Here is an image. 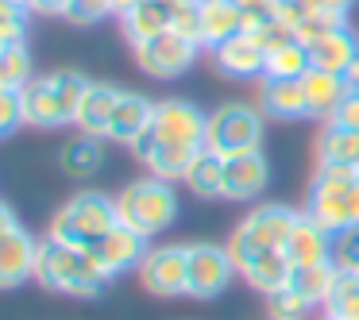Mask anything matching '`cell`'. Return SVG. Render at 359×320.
<instances>
[{
  "instance_id": "22",
  "label": "cell",
  "mask_w": 359,
  "mask_h": 320,
  "mask_svg": "<svg viewBox=\"0 0 359 320\" xmlns=\"http://www.w3.org/2000/svg\"><path fill=\"white\" fill-rule=\"evenodd\" d=\"M116 101H120V89L104 85V81H93L78 109V120L74 127L86 135H97V139H109V124H112V112H116Z\"/></svg>"
},
{
  "instance_id": "12",
  "label": "cell",
  "mask_w": 359,
  "mask_h": 320,
  "mask_svg": "<svg viewBox=\"0 0 359 320\" xmlns=\"http://www.w3.org/2000/svg\"><path fill=\"white\" fill-rule=\"evenodd\" d=\"M35 258H39V239L24 228L0 235V289H16L20 281L35 278Z\"/></svg>"
},
{
  "instance_id": "27",
  "label": "cell",
  "mask_w": 359,
  "mask_h": 320,
  "mask_svg": "<svg viewBox=\"0 0 359 320\" xmlns=\"http://www.w3.org/2000/svg\"><path fill=\"white\" fill-rule=\"evenodd\" d=\"M290 274H294V263L286 258V251H271V255L255 258L240 278L248 281L251 289H259V293L271 297V293H278V289L290 286Z\"/></svg>"
},
{
  "instance_id": "2",
  "label": "cell",
  "mask_w": 359,
  "mask_h": 320,
  "mask_svg": "<svg viewBox=\"0 0 359 320\" xmlns=\"http://www.w3.org/2000/svg\"><path fill=\"white\" fill-rule=\"evenodd\" d=\"M297 220H302V212L290 209V204H259V209H251L236 224V232L228 235V247H224L232 266H236V274H243L255 258L286 247Z\"/></svg>"
},
{
  "instance_id": "28",
  "label": "cell",
  "mask_w": 359,
  "mask_h": 320,
  "mask_svg": "<svg viewBox=\"0 0 359 320\" xmlns=\"http://www.w3.org/2000/svg\"><path fill=\"white\" fill-rule=\"evenodd\" d=\"M332 278H336V266L332 263L294 266V274H290V289H294L302 301H309L313 309H317V305H325L328 289H332Z\"/></svg>"
},
{
  "instance_id": "47",
  "label": "cell",
  "mask_w": 359,
  "mask_h": 320,
  "mask_svg": "<svg viewBox=\"0 0 359 320\" xmlns=\"http://www.w3.org/2000/svg\"><path fill=\"white\" fill-rule=\"evenodd\" d=\"M12 228H16V212H12L8 204L0 201V235H4V232H12Z\"/></svg>"
},
{
  "instance_id": "32",
  "label": "cell",
  "mask_w": 359,
  "mask_h": 320,
  "mask_svg": "<svg viewBox=\"0 0 359 320\" xmlns=\"http://www.w3.org/2000/svg\"><path fill=\"white\" fill-rule=\"evenodd\" d=\"M325 312L344 320H359V274H340L336 270L332 289L325 297Z\"/></svg>"
},
{
  "instance_id": "8",
  "label": "cell",
  "mask_w": 359,
  "mask_h": 320,
  "mask_svg": "<svg viewBox=\"0 0 359 320\" xmlns=\"http://www.w3.org/2000/svg\"><path fill=\"white\" fill-rule=\"evenodd\" d=\"M140 281L151 297H186V278H189V247H147L140 263Z\"/></svg>"
},
{
  "instance_id": "14",
  "label": "cell",
  "mask_w": 359,
  "mask_h": 320,
  "mask_svg": "<svg viewBox=\"0 0 359 320\" xmlns=\"http://www.w3.org/2000/svg\"><path fill=\"white\" fill-rule=\"evenodd\" d=\"M305 216L317 228H325L328 235L344 232V228H359V186H351L348 193H309Z\"/></svg>"
},
{
  "instance_id": "50",
  "label": "cell",
  "mask_w": 359,
  "mask_h": 320,
  "mask_svg": "<svg viewBox=\"0 0 359 320\" xmlns=\"http://www.w3.org/2000/svg\"><path fill=\"white\" fill-rule=\"evenodd\" d=\"M135 4H140V0H112V12H116V16H128Z\"/></svg>"
},
{
  "instance_id": "17",
  "label": "cell",
  "mask_w": 359,
  "mask_h": 320,
  "mask_svg": "<svg viewBox=\"0 0 359 320\" xmlns=\"http://www.w3.org/2000/svg\"><path fill=\"white\" fill-rule=\"evenodd\" d=\"M302 89H305V104H309V116L313 120H332L336 109H340V101L351 93L348 81L340 78V74H328V70H317V66H309L302 78Z\"/></svg>"
},
{
  "instance_id": "31",
  "label": "cell",
  "mask_w": 359,
  "mask_h": 320,
  "mask_svg": "<svg viewBox=\"0 0 359 320\" xmlns=\"http://www.w3.org/2000/svg\"><path fill=\"white\" fill-rule=\"evenodd\" d=\"M351 186H359V166L336 162V158H317L309 193H348Z\"/></svg>"
},
{
  "instance_id": "25",
  "label": "cell",
  "mask_w": 359,
  "mask_h": 320,
  "mask_svg": "<svg viewBox=\"0 0 359 320\" xmlns=\"http://www.w3.org/2000/svg\"><path fill=\"white\" fill-rule=\"evenodd\" d=\"M355 55H359V35L351 32V27H340V32L325 35L320 43L309 47L313 66H317V70H328V74H340V78H344V70L351 66Z\"/></svg>"
},
{
  "instance_id": "29",
  "label": "cell",
  "mask_w": 359,
  "mask_h": 320,
  "mask_svg": "<svg viewBox=\"0 0 359 320\" xmlns=\"http://www.w3.org/2000/svg\"><path fill=\"white\" fill-rule=\"evenodd\" d=\"M309 66H313L309 47H305L302 39H290L286 47H278V50H271V55H266V78H290V81H302Z\"/></svg>"
},
{
  "instance_id": "21",
  "label": "cell",
  "mask_w": 359,
  "mask_h": 320,
  "mask_svg": "<svg viewBox=\"0 0 359 320\" xmlns=\"http://www.w3.org/2000/svg\"><path fill=\"white\" fill-rule=\"evenodd\" d=\"M282 251H286V258L294 266H317V263H328V255H332V235H328L325 228H317L302 212V220L294 224V232H290V239Z\"/></svg>"
},
{
  "instance_id": "35",
  "label": "cell",
  "mask_w": 359,
  "mask_h": 320,
  "mask_svg": "<svg viewBox=\"0 0 359 320\" xmlns=\"http://www.w3.org/2000/svg\"><path fill=\"white\" fill-rule=\"evenodd\" d=\"M348 16H340V12H313L309 8V16L302 20V27H297V39L305 43V47H313V43H320L325 35H332V32H340V27H348L344 24Z\"/></svg>"
},
{
  "instance_id": "33",
  "label": "cell",
  "mask_w": 359,
  "mask_h": 320,
  "mask_svg": "<svg viewBox=\"0 0 359 320\" xmlns=\"http://www.w3.org/2000/svg\"><path fill=\"white\" fill-rule=\"evenodd\" d=\"M32 81V55H27V43L24 47H12V50H0V85L4 89H24Z\"/></svg>"
},
{
  "instance_id": "26",
  "label": "cell",
  "mask_w": 359,
  "mask_h": 320,
  "mask_svg": "<svg viewBox=\"0 0 359 320\" xmlns=\"http://www.w3.org/2000/svg\"><path fill=\"white\" fill-rule=\"evenodd\" d=\"M182 186H189V193L201 197V201H209V197H224V158L212 155L209 147H201L197 158L189 162Z\"/></svg>"
},
{
  "instance_id": "30",
  "label": "cell",
  "mask_w": 359,
  "mask_h": 320,
  "mask_svg": "<svg viewBox=\"0 0 359 320\" xmlns=\"http://www.w3.org/2000/svg\"><path fill=\"white\" fill-rule=\"evenodd\" d=\"M317 158H336V162L359 166V132L325 124V132H320V139H317Z\"/></svg>"
},
{
  "instance_id": "41",
  "label": "cell",
  "mask_w": 359,
  "mask_h": 320,
  "mask_svg": "<svg viewBox=\"0 0 359 320\" xmlns=\"http://www.w3.org/2000/svg\"><path fill=\"white\" fill-rule=\"evenodd\" d=\"M328 124H336V127H351V132H359V89H351V93L344 97L340 109H336V116L328 120Z\"/></svg>"
},
{
  "instance_id": "5",
  "label": "cell",
  "mask_w": 359,
  "mask_h": 320,
  "mask_svg": "<svg viewBox=\"0 0 359 320\" xmlns=\"http://www.w3.org/2000/svg\"><path fill=\"white\" fill-rule=\"evenodd\" d=\"M263 143V112L251 104H220L209 116L205 127V147L220 158H236V155H251Z\"/></svg>"
},
{
  "instance_id": "37",
  "label": "cell",
  "mask_w": 359,
  "mask_h": 320,
  "mask_svg": "<svg viewBox=\"0 0 359 320\" xmlns=\"http://www.w3.org/2000/svg\"><path fill=\"white\" fill-rule=\"evenodd\" d=\"M109 12H112V0H70L66 20H70L74 27H93V24H101Z\"/></svg>"
},
{
  "instance_id": "44",
  "label": "cell",
  "mask_w": 359,
  "mask_h": 320,
  "mask_svg": "<svg viewBox=\"0 0 359 320\" xmlns=\"http://www.w3.org/2000/svg\"><path fill=\"white\" fill-rule=\"evenodd\" d=\"M27 43V24L24 20H0V50L24 47Z\"/></svg>"
},
{
  "instance_id": "4",
  "label": "cell",
  "mask_w": 359,
  "mask_h": 320,
  "mask_svg": "<svg viewBox=\"0 0 359 320\" xmlns=\"http://www.w3.org/2000/svg\"><path fill=\"white\" fill-rule=\"evenodd\" d=\"M116 212H120V224L124 228L140 232L143 239H155L158 232H166L178 220V193L163 178H140L120 189Z\"/></svg>"
},
{
  "instance_id": "46",
  "label": "cell",
  "mask_w": 359,
  "mask_h": 320,
  "mask_svg": "<svg viewBox=\"0 0 359 320\" xmlns=\"http://www.w3.org/2000/svg\"><path fill=\"white\" fill-rule=\"evenodd\" d=\"M70 0H35V16H66Z\"/></svg>"
},
{
  "instance_id": "6",
  "label": "cell",
  "mask_w": 359,
  "mask_h": 320,
  "mask_svg": "<svg viewBox=\"0 0 359 320\" xmlns=\"http://www.w3.org/2000/svg\"><path fill=\"white\" fill-rule=\"evenodd\" d=\"M197 50H201V43L186 39L178 32H163L151 43L135 47V66L155 81H170V78H182L197 62Z\"/></svg>"
},
{
  "instance_id": "42",
  "label": "cell",
  "mask_w": 359,
  "mask_h": 320,
  "mask_svg": "<svg viewBox=\"0 0 359 320\" xmlns=\"http://www.w3.org/2000/svg\"><path fill=\"white\" fill-rule=\"evenodd\" d=\"M305 16H309V8H305L302 0H278V4H274V20H282L290 32H297Z\"/></svg>"
},
{
  "instance_id": "7",
  "label": "cell",
  "mask_w": 359,
  "mask_h": 320,
  "mask_svg": "<svg viewBox=\"0 0 359 320\" xmlns=\"http://www.w3.org/2000/svg\"><path fill=\"white\" fill-rule=\"evenodd\" d=\"M205 127H209V116H205L197 104L182 101V97L155 101V112H151V135H155L158 143L205 147Z\"/></svg>"
},
{
  "instance_id": "43",
  "label": "cell",
  "mask_w": 359,
  "mask_h": 320,
  "mask_svg": "<svg viewBox=\"0 0 359 320\" xmlns=\"http://www.w3.org/2000/svg\"><path fill=\"white\" fill-rule=\"evenodd\" d=\"M236 4H240L248 27H255V24H263V20H274V4H278V0H236Z\"/></svg>"
},
{
  "instance_id": "34",
  "label": "cell",
  "mask_w": 359,
  "mask_h": 320,
  "mask_svg": "<svg viewBox=\"0 0 359 320\" xmlns=\"http://www.w3.org/2000/svg\"><path fill=\"white\" fill-rule=\"evenodd\" d=\"M328 263L340 274H359V228H344L332 235V255Z\"/></svg>"
},
{
  "instance_id": "51",
  "label": "cell",
  "mask_w": 359,
  "mask_h": 320,
  "mask_svg": "<svg viewBox=\"0 0 359 320\" xmlns=\"http://www.w3.org/2000/svg\"><path fill=\"white\" fill-rule=\"evenodd\" d=\"M12 4H16V8L24 12V16H27V12H35V0H12Z\"/></svg>"
},
{
  "instance_id": "39",
  "label": "cell",
  "mask_w": 359,
  "mask_h": 320,
  "mask_svg": "<svg viewBox=\"0 0 359 320\" xmlns=\"http://www.w3.org/2000/svg\"><path fill=\"white\" fill-rule=\"evenodd\" d=\"M266 305H271V316H286V320H302L305 309H313V305L302 301L290 286L278 289V293H271V297H266Z\"/></svg>"
},
{
  "instance_id": "36",
  "label": "cell",
  "mask_w": 359,
  "mask_h": 320,
  "mask_svg": "<svg viewBox=\"0 0 359 320\" xmlns=\"http://www.w3.org/2000/svg\"><path fill=\"white\" fill-rule=\"evenodd\" d=\"M170 32L201 43V0H182L170 8Z\"/></svg>"
},
{
  "instance_id": "16",
  "label": "cell",
  "mask_w": 359,
  "mask_h": 320,
  "mask_svg": "<svg viewBox=\"0 0 359 320\" xmlns=\"http://www.w3.org/2000/svg\"><path fill=\"white\" fill-rule=\"evenodd\" d=\"M259 112L271 116V120H302V116H309L302 81L259 78Z\"/></svg>"
},
{
  "instance_id": "13",
  "label": "cell",
  "mask_w": 359,
  "mask_h": 320,
  "mask_svg": "<svg viewBox=\"0 0 359 320\" xmlns=\"http://www.w3.org/2000/svg\"><path fill=\"white\" fill-rule=\"evenodd\" d=\"M212 62H217V70L224 74V78H236V81L266 78V50L259 47L248 32L228 39V43H220V47L212 50Z\"/></svg>"
},
{
  "instance_id": "53",
  "label": "cell",
  "mask_w": 359,
  "mask_h": 320,
  "mask_svg": "<svg viewBox=\"0 0 359 320\" xmlns=\"http://www.w3.org/2000/svg\"><path fill=\"white\" fill-rule=\"evenodd\" d=\"M325 320H344V316H332V312H325Z\"/></svg>"
},
{
  "instance_id": "45",
  "label": "cell",
  "mask_w": 359,
  "mask_h": 320,
  "mask_svg": "<svg viewBox=\"0 0 359 320\" xmlns=\"http://www.w3.org/2000/svg\"><path fill=\"white\" fill-rule=\"evenodd\" d=\"M302 4L313 8V12H340V16H348L355 0H302Z\"/></svg>"
},
{
  "instance_id": "49",
  "label": "cell",
  "mask_w": 359,
  "mask_h": 320,
  "mask_svg": "<svg viewBox=\"0 0 359 320\" xmlns=\"http://www.w3.org/2000/svg\"><path fill=\"white\" fill-rule=\"evenodd\" d=\"M0 20H24V12H20L12 0H0Z\"/></svg>"
},
{
  "instance_id": "18",
  "label": "cell",
  "mask_w": 359,
  "mask_h": 320,
  "mask_svg": "<svg viewBox=\"0 0 359 320\" xmlns=\"http://www.w3.org/2000/svg\"><path fill=\"white\" fill-rule=\"evenodd\" d=\"M243 32H248V20H243L236 0H201V47L217 50L220 43Z\"/></svg>"
},
{
  "instance_id": "40",
  "label": "cell",
  "mask_w": 359,
  "mask_h": 320,
  "mask_svg": "<svg viewBox=\"0 0 359 320\" xmlns=\"http://www.w3.org/2000/svg\"><path fill=\"white\" fill-rule=\"evenodd\" d=\"M24 124V101H20V89H4L0 93V135H12Z\"/></svg>"
},
{
  "instance_id": "9",
  "label": "cell",
  "mask_w": 359,
  "mask_h": 320,
  "mask_svg": "<svg viewBox=\"0 0 359 320\" xmlns=\"http://www.w3.org/2000/svg\"><path fill=\"white\" fill-rule=\"evenodd\" d=\"M232 278H236V266H232V258H228L224 247H212V243L189 247L186 297H194V301H212V297L224 293Z\"/></svg>"
},
{
  "instance_id": "38",
  "label": "cell",
  "mask_w": 359,
  "mask_h": 320,
  "mask_svg": "<svg viewBox=\"0 0 359 320\" xmlns=\"http://www.w3.org/2000/svg\"><path fill=\"white\" fill-rule=\"evenodd\" d=\"M248 35H251V39H255L263 50H266V55H271V50H278V47H286L290 39H297V35L290 32V27L282 24V20H263V24L248 27Z\"/></svg>"
},
{
  "instance_id": "15",
  "label": "cell",
  "mask_w": 359,
  "mask_h": 320,
  "mask_svg": "<svg viewBox=\"0 0 359 320\" xmlns=\"http://www.w3.org/2000/svg\"><path fill=\"white\" fill-rule=\"evenodd\" d=\"M271 181V166L259 151L224 158V197L228 201H255Z\"/></svg>"
},
{
  "instance_id": "20",
  "label": "cell",
  "mask_w": 359,
  "mask_h": 320,
  "mask_svg": "<svg viewBox=\"0 0 359 320\" xmlns=\"http://www.w3.org/2000/svg\"><path fill=\"white\" fill-rule=\"evenodd\" d=\"M151 112H155V104H151L147 97L120 89L116 112H112V124H109V139H112V143H124V147H132V143L151 127Z\"/></svg>"
},
{
  "instance_id": "11",
  "label": "cell",
  "mask_w": 359,
  "mask_h": 320,
  "mask_svg": "<svg viewBox=\"0 0 359 320\" xmlns=\"http://www.w3.org/2000/svg\"><path fill=\"white\" fill-rule=\"evenodd\" d=\"M201 147H178V143H158L151 135V127L132 143V155L140 158L143 166L151 170V178H163V181H182L189 170V162L197 158Z\"/></svg>"
},
{
  "instance_id": "23",
  "label": "cell",
  "mask_w": 359,
  "mask_h": 320,
  "mask_svg": "<svg viewBox=\"0 0 359 320\" xmlns=\"http://www.w3.org/2000/svg\"><path fill=\"white\" fill-rule=\"evenodd\" d=\"M58 162H62V174H66V178L89 181V178H93V174L104 166V147H101V139H97V135L78 132L62 151H58Z\"/></svg>"
},
{
  "instance_id": "3",
  "label": "cell",
  "mask_w": 359,
  "mask_h": 320,
  "mask_svg": "<svg viewBox=\"0 0 359 320\" xmlns=\"http://www.w3.org/2000/svg\"><path fill=\"white\" fill-rule=\"evenodd\" d=\"M116 224H120L116 197H104V193H97V189H81V193H74L70 201L55 212V220H50V228H47V239L89 251Z\"/></svg>"
},
{
  "instance_id": "54",
  "label": "cell",
  "mask_w": 359,
  "mask_h": 320,
  "mask_svg": "<svg viewBox=\"0 0 359 320\" xmlns=\"http://www.w3.org/2000/svg\"><path fill=\"white\" fill-rule=\"evenodd\" d=\"M274 320H286V316H274Z\"/></svg>"
},
{
  "instance_id": "1",
  "label": "cell",
  "mask_w": 359,
  "mask_h": 320,
  "mask_svg": "<svg viewBox=\"0 0 359 320\" xmlns=\"http://www.w3.org/2000/svg\"><path fill=\"white\" fill-rule=\"evenodd\" d=\"M35 281H39L43 289H50V293L93 301V297L104 293L112 274H104L101 263H97L86 247H66V243H55V239H39Z\"/></svg>"
},
{
  "instance_id": "48",
  "label": "cell",
  "mask_w": 359,
  "mask_h": 320,
  "mask_svg": "<svg viewBox=\"0 0 359 320\" xmlns=\"http://www.w3.org/2000/svg\"><path fill=\"white\" fill-rule=\"evenodd\" d=\"M344 81H348V89H359V55L351 58V66L344 70Z\"/></svg>"
},
{
  "instance_id": "24",
  "label": "cell",
  "mask_w": 359,
  "mask_h": 320,
  "mask_svg": "<svg viewBox=\"0 0 359 320\" xmlns=\"http://www.w3.org/2000/svg\"><path fill=\"white\" fill-rule=\"evenodd\" d=\"M124 20V35L132 47H143V43H151L155 35L170 32V8H166L163 0H140Z\"/></svg>"
},
{
  "instance_id": "10",
  "label": "cell",
  "mask_w": 359,
  "mask_h": 320,
  "mask_svg": "<svg viewBox=\"0 0 359 320\" xmlns=\"http://www.w3.org/2000/svg\"><path fill=\"white\" fill-rule=\"evenodd\" d=\"M147 247L151 243L143 239L140 232H132V228H124V224H116L112 232H104L101 239L89 247V255L101 263V270L104 274H124V270H140V263H143V255H147Z\"/></svg>"
},
{
  "instance_id": "52",
  "label": "cell",
  "mask_w": 359,
  "mask_h": 320,
  "mask_svg": "<svg viewBox=\"0 0 359 320\" xmlns=\"http://www.w3.org/2000/svg\"><path fill=\"white\" fill-rule=\"evenodd\" d=\"M163 4H166V8H174V4H182V0H163Z\"/></svg>"
},
{
  "instance_id": "19",
  "label": "cell",
  "mask_w": 359,
  "mask_h": 320,
  "mask_svg": "<svg viewBox=\"0 0 359 320\" xmlns=\"http://www.w3.org/2000/svg\"><path fill=\"white\" fill-rule=\"evenodd\" d=\"M20 101H24V124L32 127H62L70 124L62 112V101H58L50 78H32L24 89H20Z\"/></svg>"
},
{
  "instance_id": "55",
  "label": "cell",
  "mask_w": 359,
  "mask_h": 320,
  "mask_svg": "<svg viewBox=\"0 0 359 320\" xmlns=\"http://www.w3.org/2000/svg\"><path fill=\"white\" fill-rule=\"evenodd\" d=\"M0 93H4V85H0Z\"/></svg>"
}]
</instances>
